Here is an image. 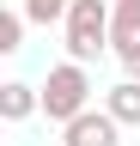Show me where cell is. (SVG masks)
Here are the masks:
<instances>
[{"mask_svg": "<svg viewBox=\"0 0 140 146\" xmlns=\"http://www.w3.org/2000/svg\"><path fill=\"white\" fill-rule=\"evenodd\" d=\"M19 6H25V18H31V25H61L73 0H19Z\"/></svg>", "mask_w": 140, "mask_h": 146, "instance_id": "8", "label": "cell"}, {"mask_svg": "<svg viewBox=\"0 0 140 146\" xmlns=\"http://www.w3.org/2000/svg\"><path fill=\"white\" fill-rule=\"evenodd\" d=\"M61 146H122V122L110 110H79L73 122H61Z\"/></svg>", "mask_w": 140, "mask_h": 146, "instance_id": "3", "label": "cell"}, {"mask_svg": "<svg viewBox=\"0 0 140 146\" xmlns=\"http://www.w3.org/2000/svg\"><path fill=\"white\" fill-rule=\"evenodd\" d=\"M43 110V85H31V79H6L0 85V116L6 122H31Z\"/></svg>", "mask_w": 140, "mask_h": 146, "instance_id": "4", "label": "cell"}, {"mask_svg": "<svg viewBox=\"0 0 140 146\" xmlns=\"http://www.w3.org/2000/svg\"><path fill=\"white\" fill-rule=\"evenodd\" d=\"M116 61H122V73H134V79H140V36H134V43H122V49H116Z\"/></svg>", "mask_w": 140, "mask_h": 146, "instance_id": "9", "label": "cell"}, {"mask_svg": "<svg viewBox=\"0 0 140 146\" xmlns=\"http://www.w3.org/2000/svg\"><path fill=\"white\" fill-rule=\"evenodd\" d=\"M140 36V0H110V49Z\"/></svg>", "mask_w": 140, "mask_h": 146, "instance_id": "6", "label": "cell"}, {"mask_svg": "<svg viewBox=\"0 0 140 146\" xmlns=\"http://www.w3.org/2000/svg\"><path fill=\"white\" fill-rule=\"evenodd\" d=\"M61 36H67L73 61H98L110 49V0H73L61 18Z\"/></svg>", "mask_w": 140, "mask_h": 146, "instance_id": "2", "label": "cell"}, {"mask_svg": "<svg viewBox=\"0 0 140 146\" xmlns=\"http://www.w3.org/2000/svg\"><path fill=\"white\" fill-rule=\"evenodd\" d=\"M104 110H110L122 128H140V79H134V73H122V79L104 91Z\"/></svg>", "mask_w": 140, "mask_h": 146, "instance_id": "5", "label": "cell"}, {"mask_svg": "<svg viewBox=\"0 0 140 146\" xmlns=\"http://www.w3.org/2000/svg\"><path fill=\"white\" fill-rule=\"evenodd\" d=\"M25 6H0V55H19L25 49Z\"/></svg>", "mask_w": 140, "mask_h": 146, "instance_id": "7", "label": "cell"}, {"mask_svg": "<svg viewBox=\"0 0 140 146\" xmlns=\"http://www.w3.org/2000/svg\"><path fill=\"white\" fill-rule=\"evenodd\" d=\"M79 110H92V73H85V61H55L43 73V116L49 122H73Z\"/></svg>", "mask_w": 140, "mask_h": 146, "instance_id": "1", "label": "cell"}]
</instances>
